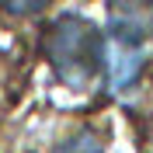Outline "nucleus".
<instances>
[{
  "mask_svg": "<svg viewBox=\"0 0 153 153\" xmlns=\"http://www.w3.org/2000/svg\"><path fill=\"white\" fill-rule=\"evenodd\" d=\"M45 52H49V63H52L56 76L63 84L76 87V91L87 87L105 66V38H101V31L91 21L73 18V14L52 25Z\"/></svg>",
  "mask_w": 153,
  "mask_h": 153,
  "instance_id": "obj_1",
  "label": "nucleus"
},
{
  "mask_svg": "<svg viewBox=\"0 0 153 153\" xmlns=\"http://www.w3.org/2000/svg\"><path fill=\"white\" fill-rule=\"evenodd\" d=\"M111 31L122 49H136L153 35V0H111Z\"/></svg>",
  "mask_w": 153,
  "mask_h": 153,
  "instance_id": "obj_2",
  "label": "nucleus"
},
{
  "mask_svg": "<svg viewBox=\"0 0 153 153\" xmlns=\"http://www.w3.org/2000/svg\"><path fill=\"white\" fill-rule=\"evenodd\" d=\"M59 153H101V146H97V136L80 132V136H73L66 146H59Z\"/></svg>",
  "mask_w": 153,
  "mask_h": 153,
  "instance_id": "obj_3",
  "label": "nucleus"
},
{
  "mask_svg": "<svg viewBox=\"0 0 153 153\" xmlns=\"http://www.w3.org/2000/svg\"><path fill=\"white\" fill-rule=\"evenodd\" d=\"M52 0H0V7L10 10V14H38V10H45Z\"/></svg>",
  "mask_w": 153,
  "mask_h": 153,
  "instance_id": "obj_4",
  "label": "nucleus"
}]
</instances>
